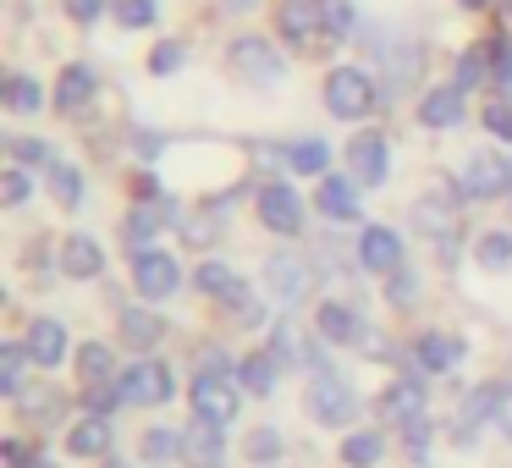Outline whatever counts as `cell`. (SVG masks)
Segmentation results:
<instances>
[{"label":"cell","instance_id":"cell-31","mask_svg":"<svg viewBox=\"0 0 512 468\" xmlns=\"http://www.w3.org/2000/svg\"><path fill=\"white\" fill-rule=\"evenodd\" d=\"M353 28H358L353 0H325V50L342 45V39H353Z\"/></svg>","mask_w":512,"mask_h":468},{"label":"cell","instance_id":"cell-25","mask_svg":"<svg viewBox=\"0 0 512 468\" xmlns=\"http://www.w3.org/2000/svg\"><path fill=\"white\" fill-rule=\"evenodd\" d=\"M320 336H325V342H336V347H347V342L364 336V325H358V314L347 309V303H325V309H320Z\"/></svg>","mask_w":512,"mask_h":468},{"label":"cell","instance_id":"cell-28","mask_svg":"<svg viewBox=\"0 0 512 468\" xmlns=\"http://www.w3.org/2000/svg\"><path fill=\"white\" fill-rule=\"evenodd\" d=\"M122 336L133 347H155L160 336H166V320H160V314H149V309H127L122 314Z\"/></svg>","mask_w":512,"mask_h":468},{"label":"cell","instance_id":"cell-30","mask_svg":"<svg viewBox=\"0 0 512 468\" xmlns=\"http://www.w3.org/2000/svg\"><path fill=\"white\" fill-rule=\"evenodd\" d=\"M23 364H34V358H28V347H17V342H6L0 347V391H6V397H23Z\"/></svg>","mask_w":512,"mask_h":468},{"label":"cell","instance_id":"cell-43","mask_svg":"<svg viewBox=\"0 0 512 468\" xmlns=\"http://www.w3.org/2000/svg\"><path fill=\"white\" fill-rule=\"evenodd\" d=\"M248 457H254V463H276V457H281V435L276 430H254V435H248Z\"/></svg>","mask_w":512,"mask_h":468},{"label":"cell","instance_id":"cell-12","mask_svg":"<svg viewBox=\"0 0 512 468\" xmlns=\"http://www.w3.org/2000/svg\"><path fill=\"white\" fill-rule=\"evenodd\" d=\"M309 281H314L309 259H298V254H270L265 259V292L276 303H298L303 292H309Z\"/></svg>","mask_w":512,"mask_h":468},{"label":"cell","instance_id":"cell-9","mask_svg":"<svg viewBox=\"0 0 512 468\" xmlns=\"http://www.w3.org/2000/svg\"><path fill=\"white\" fill-rule=\"evenodd\" d=\"M133 281L144 298H171V292L182 287V265L171 254H160V248H144V254H133Z\"/></svg>","mask_w":512,"mask_h":468},{"label":"cell","instance_id":"cell-39","mask_svg":"<svg viewBox=\"0 0 512 468\" xmlns=\"http://www.w3.org/2000/svg\"><path fill=\"white\" fill-rule=\"evenodd\" d=\"M182 452V435L177 430H149L144 435V463H171Z\"/></svg>","mask_w":512,"mask_h":468},{"label":"cell","instance_id":"cell-46","mask_svg":"<svg viewBox=\"0 0 512 468\" xmlns=\"http://www.w3.org/2000/svg\"><path fill=\"white\" fill-rule=\"evenodd\" d=\"M182 61H188V50H182L177 39H166V45H155V56H149V67H155L160 78H166V72H177Z\"/></svg>","mask_w":512,"mask_h":468},{"label":"cell","instance_id":"cell-8","mask_svg":"<svg viewBox=\"0 0 512 468\" xmlns=\"http://www.w3.org/2000/svg\"><path fill=\"white\" fill-rule=\"evenodd\" d=\"M237 386L226 375H215V369H199V380H193V413L210 424H232L237 419Z\"/></svg>","mask_w":512,"mask_h":468},{"label":"cell","instance_id":"cell-15","mask_svg":"<svg viewBox=\"0 0 512 468\" xmlns=\"http://www.w3.org/2000/svg\"><path fill=\"white\" fill-rule=\"evenodd\" d=\"M358 265L375 270V276L402 270V237L391 226H364V237H358Z\"/></svg>","mask_w":512,"mask_h":468},{"label":"cell","instance_id":"cell-44","mask_svg":"<svg viewBox=\"0 0 512 468\" xmlns=\"http://www.w3.org/2000/svg\"><path fill=\"white\" fill-rule=\"evenodd\" d=\"M485 56H490V72H496V83H501V89H512V45H507V39H490Z\"/></svg>","mask_w":512,"mask_h":468},{"label":"cell","instance_id":"cell-24","mask_svg":"<svg viewBox=\"0 0 512 468\" xmlns=\"http://www.w3.org/2000/svg\"><path fill=\"white\" fill-rule=\"evenodd\" d=\"M457 358H463V342H457V336H446V331H424L419 336V364L430 369V375H446Z\"/></svg>","mask_w":512,"mask_h":468},{"label":"cell","instance_id":"cell-21","mask_svg":"<svg viewBox=\"0 0 512 468\" xmlns=\"http://www.w3.org/2000/svg\"><path fill=\"white\" fill-rule=\"evenodd\" d=\"M320 210L331 215V221H358V177H325L320 182Z\"/></svg>","mask_w":512,"mask_h":468},{"label":"cell","instance_id":"cell-26","mask_svg":"<svg viewBox=\"0 0 512 468\" xmlns=\"http://www.w3.org/2000/svg\"><path fill=\"white\" fill-rule=\"evenodd\" d=\"M78 375H83V386H111V380H116L111 347H105V342H83L78 347Z\"/></svg>","mask_w":512,"mask_h":468},{"label":"cell","instance_id":"cell-16","mask_svg":"<svg viewBox=\"0 0 512 468\" xmlns=\"http://www.w3.org/2000/svg\"><path fill=\"white\" fill-rule=\"evenodd\" d=\"M199 287L210 292V298L232 303V309H243L248 320H254V303H248V287L232 276V265H221V259H204V265H199Z\"/></svg>","mask_w":512,"mask_h":468},{"label":"cell","instance_id":"cell-36","mask_svg":"<svg viewBox=\"0 0 512 468\" xmlns=\"http://www.w3.org/2000/svg\"><path fill=\"white\" fill-rule=\"evenodd\" d=\"M287 160H292V171H314V177H325V166H331V149H325L320 138H309V144H292Z\"/></svg>","mask_w":512,"mask_h":468},{"label":"cell","instance_id":"cell-19","mask_svg":"<svg viewBox=\"0 0 512 468\" xmlns=\"http://www.w3.org/2000/svg\"><path fill=\"white\" fill-rule=\"evenodd\" d=\"M419 122H424V127H457V122H463V89H457V83L430 89V94L419 100Z\"/></svg>","mask_w":512,"mask_h":468},{"label":"cell","instance_id":"cell-37","mask_svg":"<svg viewBox=\"0 0 512 468\" xmlns=\"http://www.w3.org/2000/svg\"><path fill=\"white\" fill-rule=\"evenodd\" d=\"M111 12H116V23H122V28H149L160 17V6H155V0H111Z\"/></svg>","mask_w":512,"mask_h":468},{"label":"cell","instance_id":"cell-4","mask_svg":"<svg viewBox=\"0 0 512 468\" xmlns=\"http://www.w3.org/2000/svg\"><path fill=\"white\" fill-rule=\"evenodd\" d=\"M309 413L320 424H331V430H342V424H353L358 413V397L353 386H347L342 375H331V369H320V375L309 380Z\"/></svg>","mask_w":512,"mask_h":468},{"label":"cell","instance_id":"cell-5","mask_svg":"<svg viewBox=\"0 0 512 468\" xmlns=\"http://www.w3.org/2000/svg\"><path fill=\"white\" fill-rule=\"evenodd\" d=\"M276 28L298 50H325V0H281Z\"/></svg>","mask_w":512,"mask_h":468},{"label":"cell","instance_id":"cell-40","mask_svg":"<svg viewBox=\"0 0 512 468\" xmlns=\"http://www.w3.org/2000/svg\"><path fill=\"white\" fill-rule=\"evenodd\" d=\"M12 155L17 160H23V166H56V149H50V144H39V138H12Z\"/></svg>","mask_w":512,"mask_h":468},{"label":"cell","instance_id":"cell-2","mask_svg":"<svg viewBox=\"0 0 512 468\" xmlns=\"http://www.w3.org/2000/svg\"><path fill=\"white\" fill-rule=\"evenodd\" d=\"M232 72L248 83V89H276L281 78H287V61H281L276 45H265V39H237L232 45Z\"/></svg>","mask_w":512,"mask_h":468},{"label":"cell","instance_id":"cell-11","mask_svg":"<svg viewBox=\"0 0 512 468\" xmlns=\"http://www.w3.org/2000/svg\"><path fill=\"white\" fill-rule=\"evenodd\" d=\"M259 221L276 237H298L303 232V199L287 182H270V188H259Z\"/></svg>","mask_w":512,"mask_h":468},{"label":"cell","instance_id":"cell-54","mask_svg":"<svg viewBox=\"0 0 512 468\" xmlns=\"http://www.w3.org/2000/svg\"><path fill=\"white\" fill-rule=\"evenodd\" d=\"M463 6H485V0H463Z\"/></svg>","mask_w":512,"mask_h":468},{"label":"cell","instance_id":"cell-6","mask_svg":"<svg viewBox=\"0 0 512 468\" xmlns=\"http://www.w3.org/2000/svg\"><path fill=\"white\" fill-rule=\"evenodd\" d=\"M457 193L463 188H441V193H424L419 204H413V226H419L424 237H435V248H441L446 259H452V243H457Z\"/></svg>","mask_w":512,"mask_h":468},{"label":"cell","instance_id":"cell-29","mask_svg":"<svg viewBox=\"0 0 512 468\" xmlns=\"http://www.w3.org/2000/svg\"><path fill=\"white\" fill-rule=\"evenodd\" d=\"M380 452H386V441H380L375 430H358V435H347V441H342V463L347 468H375Z\"/></svg>","mask_w":512,"mask_h":468},{"label":"cell","instance_id":"cell-45","mask_svg":"<svg viewBox=\"0 0 512 468\" xmlns=\"http://www.w3.org/2000/svg\"><path fill=\"white\" fill-rule=\"evenodd\" d=\"M61 6H67V17H72V23H83V28L100 23V17L111 12V0H61Z\"/></svg>","mask_w":512,"mask_h":468},{"label":"cell","instance_id":"cell-20","mask_svg":"<svg viewBox=\"0 0 512 468\" xmlns=\"http://www.w3.org/2000/svg\"><path fill=\"white\" fill-rule=\"evenodd\" d=\"M28 358L34 364H45V369H56L61 358H67V331H61V320H34L28 325Z\"/></svg>","mask_w":512,"mask_h":468},{"label":"cell","instance_id":"cell-48","mask_svg":"<svg viewBox=\"0 0 512 468\" xmlns=\"http://www.w3.org/2000/svg\"><path fill=\"white\" fill-rule=\"evenodd\" d=\"M0 199H6V204H23L28 199V171H6V182H0Z\"/></svg>","mask_w":512,"mask_h":468},{"label":"cell","instance_id":"cell-33","mask_svg":"<svg viewBox=\"0 0 512 468\" xmlns=\"http://www.w3.org/2000/svg\"><path fill=\"white\" fill-rule=\"evenodd\" d=\"M474 259H479L485 270H507V265H512V237H507V232H485V237L474 243Z\"/></svg>","mask_w":512,"mask_h":468},{"label":"cell","instance_id":"cell-18","mask_svg":"<svg viewBox=\"0 0 512 468\" xmlns=\"http://www.w3.org/2000/svg\"><path fill=\"white\" fill-rule=\"evenodd\" d=\"M61 270H67L72 281H89V276H100V270H105V248L94 243L89 232L67 237V243H61Z\"/></svg>","mask_w":512,"mask_h":468},{"label":"cell","instance_id":"cell-23","mask_svg":"<svg viewBox=\"0 0 512 468\" xmlns=\"http://www.w3.org/2000/svg\"><path fill=\"white\" fill-rule=\"evenodd\" d=\"M386 419H397V424L424 419V380H397V386H386Z\"/></svg>","mask_w":512,"mask_h":468},{"label":"cell","instance_id":"cell-49","mask_svg":"<svg viewBox=\"0 0 512 468\" xmlns=\"http://www.w3.org/2000/svg\"><path fill=\"white\" fill-rule=\"evenodd\" d=\"M490 419H496L501 435H512V386H496V413Z\"/></svg>","mask_w":512,"mask_h":468},{"label":"cell","instance_id":"cell-42","mask_svg":"<svg viewBox=\"0 0 512 468\" xmlns=\"http://www.w3.org/2000/svg\"><path fill=\"white\" fill-rule=\"evenodd\" d=\"M485 133H496V138L512 144V100H490L485 105Z\"/></svg>","mask_w":512,"mask_h":468},{"label":"cell","instance_id":"cell-47","mask_svg":"<svg viewBox=\"0 0 512 468\" xmlns=\"http://www.w3.org/2000/svg\"><path fill=\"white\" fill-rule=\"evenodd\" d=\"M485 67H490V61H485V50H468V56L457 61V89H474V83L485 78Z\"/></svg>","mask_w":512,"mask_h":468},{"label":"cell","instance_id":"cell-10","mask_svg":"<svg viewBox=\"0 0 512 468\" xmlns=\"http://www.w3.org/2000/svg\"><path fill=\"white\" fill-rule=\"evenodd\" d=\"M347 171L358 177V188H380V182L391 177V149L380 133H358L353 144H347Z\"/></svg>","mask_w":512,"mask_h":468},{"label":"cell","instance_id":"cell-13","mask_svg":"<svg viewBox=\"0 0 512 468\" xmlns=\"http://www.w3.org/2000/svg\"><path fill=\"white\" fill-rule=\"evenodd\" d=\"M116 386H122V397L133 402V408H155V402L171 397V369L155 364V358H144V364H133Z\"/></svg>","mask_w":512,"mask_h":468},{"label":"cell","instance_id":"cell-1","mask_svg":"<svg viewBox=\"0 0 512 468\" xmlns=\"http://www.w3.org/2000/svg\"><path fill=\"white\" fill-rule=\"evenodd\" d=\"M380 100L375 78H369L364 67H336L331 78H325V111L342 116V122H358V116H369Z\"/></svg>","mask_w":512,"mask_h":468},{"label":"cell","instance_id":"cell-35","mask_svg":"<svg viewBox=\"0 0 512 468\" xmlns=\"http://www.w3.org/2000/svg\"><path fill=\"white\" fill-rule=\"evenodd\" d=\"M160 226H166V221H160V210H149V204H138V210L127 215V248H138V254H144V248H149V237H155Z\"/></svg>","mask_w":512,"mask_h":468},{"label":"cell","instance_id":"cell-27","mask_svg":"<svg viewBox=\"0 0 512 468\" xmlns=\"http://www.w3.org/2000/svg\"><path fill=\"white\" fill-rule=\"evenodd\" d=\"M67 446L78 457H105L111 452V424L94 413V419H83V424H72V435H67Z\"/></svg>","mask_w":512,"mask_h":468},{"label":"cell","instance_id":"cell-55","mask_svg":"<svg viewBox=\"0 0 512 468\" xmlns=\"http://www.w3.org/2000/svg\"><path fill=\"white\" fill-rule=\"evenodd\" d=\"M34 468H56V463H34Z\"/></svg>","mask_w":512,"mask_h":468},{"label":"cell","instance_id":"cell-52","mask_svg":"<svg viewBox=\"0 0 512 468\" xmlns=\"http://www.w3.org/2000/svg\"><path fill=\"white\" fill-rule=\"evenodd\" d=\"M221 6H226V12H232V17H248V12H254V6H259V0H221Z\"/></svg>","mask_w":512,"mask_h":468},{"label":"cell","instance_id":"cell-53","mask_svg":"<svg viewBox=\"0 0 512 468\" xmlns=\"http://www.w3.org/2000/svg\"><path fill=\"white\" fill-rule=\"evenodd\" d=\"M105 468H133V463H122V457H111V463H105Z\"/></svg>","mask_w":512,"mask_h":468},{"label":"cell","instance_id":"cell-17","mask_svg":"<svg viewBox=\"0 0 512 468\" xmlns=\"http://www.w3.org/2000/svg\"><path fill=\"white\" fill-rule=\"evenodd\" d=\"M94 89H100V78H94V67H83V61H72V67L56 78V111L78 116L83 105L94 100Z\"/></svg>","mask_w":512,"mask_h":468},{"label":"cell","instance_id":"cell-32","mask_svg":"<svg viewBox=\"0 0 512 468\" xmlns=\"http://www.w3.org/2000/svg\"><path fill=\"white\" fill-rule=\"evenodd\" d=\"M17 408L28 413V419H45V424H56L61 413H67V397H61V391H23V397H17Z\"/></svg>","mask_w":512,"mask_h":468},{"label":"cell","instance_id":"cell-38","mask_svg":"<svg viewBox=\"0 0 512 468\" xmlns=\"http://www.w3.org/2000/svg\"><path fill=\"white\" fill-rule=\"evenodd\" d=\"M6 105H12V111H39V105H45V89H39L34 78H12L6 83Z\"/></svg>","mask_w":512,"mask_h":468},{"label":"cell","instance_id":"cell-3","mask_svg":"<svg viewBox=\"0 0 512 468\" xmlns=\"http://www.w3.org/2000/svg\"><path fill=\"white\" fill-rule=\"evenodd\" d=\"M501 193H512V160H501L496 149H474L463 166V199H501Z\"/></svg>","mask_w":512,"mask_h":468},{"label":"cell","instance_id":"cell-51","mask_svg":"<svg viewBox=\"0 0 512 468\" xmlns=\"http://www.w3.org/2000/svg\"><path fill=\"white\" fill-rule=\"evenodd\" d=\"M0 457H6V468H34V463H28V452H23V441H6V446H0Z\"/></svg>","mask_w":512,"mask_h":468},{"label":"cell","instance_id":"cell-34","mask_svg":"<svg viewBox=\"0 0 512 468\" xmlns=\"http://www.w3.org/2000/svg\"><path fill=\"white\" fill-rule=\"evenodd\" d=\"M50 188H56V199L67 204V210H78V204H83V177H78V166H67V160L50 166Z\"/></svg>","mask_w":512,"mask_h":468},{"label":"cell","instance_id":"cell-14","mask_svg":"<svg viewBox=\"0 0 512 468\" xmlns=\"http://www.w3.org/2000/svg\"><path fill=\"white\" fill-rule=\"evenodd\" d=\"M182 457H188V468H221L226 463V424H210L193 413V424L182 430Z\"/></svg>","mask_w":512,"mask_h":468},{"label":"cell","instance_id":"cell-50","mask_svg":"<svg viewBox=\"0 0 512 468\" xmlns=\"http://www.w3.org/2000/svg\"><path fill=\"white\" fill-rule=\"evenodd\" d=\"M270 347H276V358H281V364H298V336H292V325H281V331H276V342H270Z\"/></svg>","mask_w":512,"mask_h":468},{"label":"cell","instance_id":"cell-41","mask_svg":"<svg viewBox=\"0 0 512 468\" xmlns=\"http://www.w3.org/2000/svg\"><path fill=\"white\" fill-rule=\"evenodd\" d=\"M386 298L397 303V309H408V303L419 298V281H413V270H408V265L391 270V276H386Z\"/></svg>","mask_w":512,"mask_h":468},{"label":"cell","instance_id":"cell-22","mask_svg":"<svg viewBox=\"0 0 512 468\" xmlns=\"http://www.w3.org/2000/svg\"><path fill=\"white\" fill-rule=\"evenodd\" d=\"M276 375H281L276 353H248L243 364H237V386L254 391V397H270V391H276Z\"/></svg>","mask_w":512,"mask_h":468},{"label":"cell","instance_id":"cell-7","mask_svg":"<svg viewBox=\"0 0 512 468\" xmlns=\"http://www.w3.org/2000/svg\"><path fill=\"white\" fill-rule=\"evenodd\" d=\"M380 50V72H386V94L397 100V94H408L413 83L424 78V45H413V39H386Z\"/></svg>","mask_w":512,"mask_h":468}]
</instances>
